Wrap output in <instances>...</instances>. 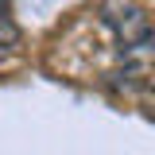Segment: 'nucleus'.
<instances>
[{"instance_id": "1", "label": "nucleus", "mask_w": 155, "mask_h": 155, "mask_svg": "<svg viewBox=\"0 0 155 155\" xmlns=\"http://www.w3.org/2000/svg\"><path fill=\"white\" fill-rule=\"evenodd\" d=\"M105 19H109V27L116 31V39H120L124 47H147L151 23L143 16V8H136L132 0H113V4L105 8Z\"/></svg>"}, {"instance_id": "3", "label": "nucleus", "mask_w": 155, "mask_h": 155, "mask_svg": "<svg viewBox=\"0 0 155 155\" xmlns=\"http://www.w3.org/2000/svg\"><path fill=\"white\" fill-rule=\"evenodd\" d=\"M0 16H8V0H0Z\"/></svg>"}, {"instance_id": "2", "label": "nucleus", "mask_w": 155, "mask_h": 155, "mask_svg": "<svg viewBox=\"0 0 155 155\" xmlns=\"http://www.w3.org/2000/svg\"><path fill=\"white\" fill-rule=\"evenodd\" d=\"M19 47V31H16V23L8 16H0V54H8V51H16Z\"/></svg>"}]
</instances>
